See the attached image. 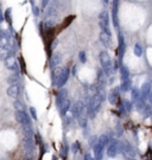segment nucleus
I'll use <instances>...</instances> for the list:
<instances>
[{"instance_id": "18", "label": "nucleus", "mask_w": 152, "mask_h": 160, "mask_svg": "<svg viewBox=\"0 0 152 160\" xmlns=\"http://www.w3.org/2000/svg\"><path fill=\"white\" fill-rule=\"evenodd\" d=\"M30 113H31V115H32L33 119H37V114H36V109H34L33 107H31V108H30Z\"/></svg>"}, {"instance_id": "11", "label": "nucleus", "mask_w": 152, "mask_h": 160, "mask_svg": "<svg viewBox=\"0 0 152 160\" xmlns=\"http://www.w3.org/2000/svg\"><path fill=\"white\" fill-rule=\"evenodd\" d=\"M60 62H61V56H60L58 53H56V55L52 56V58H51V66H56Z\"/></svg>"}, {"instance_id": "23", "label": "nucleus", "mask_w": 152, "mask_h": 160, "mask_svg": "<svg viewBox=\"0 0 152 160\" xmlns=\"http://www.w3.org/2000/svg\"><path fill=\"white\" fill-rule=\"evenodd\" d=\"M103 1H105V2H106V4H107V2H108L109 0H103Z\"/></svg>"}, {"instance_id": "21", "label": "nucleus", "mask_w": 152, "mask_h": 160, "mask_svg": "<svg viewBox=\"0 0 152 160\" xmlns=\"http://www.w3.org/2000/svg\"><path fill=\"white\" fill-rule=\"evenodd\" d=\"M4 21V14H2V11L0 10V23Z\"/></svg>"}, {"instance_id": "15", "label": "nucleus", "mask_w": 152, "mask_h": 160, "mask_svg": "<svg viewBox=\"0 0 152 160\" xmlns=\"http://www.w3.org/2000/svg\"><path fill=\"white\" fill-rule=\"evenodd\" d=\"M109 34H107V33H101V41L102 42L105 43V44H108V42H109V37H108Z\"/></svg>"}, {"instance_id": "20", "label": "nucleus", "mask_w": 152, "mask_h": 160, "mask_svg": "<svg viewBox=\"0 0 152 160\" xmlns=\"http://www.w3.org/2000/svg\"><path fill=\"white\" fill-rule=\"evenodd\" d=\"M80 59H81L82 62H85V61H86V58H85V52L80 53Z\"/></svg>"}, {"instance_id": "9", "label": "nucleus", "mask_w": 152, "mask_h": 160, "mask_svg": "<svg viewBox=\"0 0 152 160\" xmlns=\"http://www.w3.org/2000/svg\"><path fill=\"white\" fill-rule=\"evenodd\" d=\"M13 107H14L16 112H25V105L20 101H18V100H14Z\"/></svg>"}, {"instance_id": "5", "label": "nucleus", "mask_w": 152, "mask_h": 160, "mask_svg": "<svg viewBox=\"0 0 152 160\" xmlns=\"http://www.w3.org/2000/svg\"><path fill=\"white\" fill-rule=\"evenodd\" d=\"M112 14H113V23L114 26L118 27V10H119V0H113V7H112Z\"/></svg>"}, {"instance_id": "8", "label": "nucleus", "mask_w": 152, "mask_h": 160, "mask_svg": "<svg viewBox=\"0 0 152 160\" xmlns=\"http://www.w3.org/2000/svg\"><path fill=\"white\" fill-rule=\"evenodd\" d=\"M100 61H101V64L105 66V68H109L110 66V59H109L108 55L106 52H102L101 56H100Z\"/></svg>"}, {"instance_id": "24", "label": "nucleus", "mask_w": 152, "mask_h": 160, "mask_svg": "<svg viewBox=\"0 0 152 160\" xmlns=\"http://www.w3.org/2000/svg\"><path fill=\"white\" fill-rule=\"evenodd\" d=\"M150 100H151V102H152V94H151V96H150Z\"/></svg>"}, {"instance_id": "1", "label": "nucleus", "mask_w": 152, "mask_h": 160, "mask_svg": "<svg viewBox=\"0 0 152 160\" xmlns=\"http://www.w3.org/2000/svg\"><path fill=\"white\" fill-rule=\"evenodd\" d=\"M4 61H5V66H6L9 70L14 71L16 74H18V71H19V63H18V61L16 59L14 56L11 55V56H9L7 58H5Z\"/></svg>"}, {"instance_id": "16", "label": "nucleus", "mask_w": 152, "mask_h": 160, "mask_svg": "<svg viewBox=\"0 0 152 160\" xmlns=\"http://www.w3.org/2000/svg\"><path fill=\"white\" fill-rule=\"evenodd\" d=\"M121 74H122V78H127V77H128V69H127L126 66H122Z\"/></svg>"}, {"instance_id": "17", "label": "nucleus", "mask_w": 152, "mask_h": 160, "mask_svg": "<svg viewBox=\"0 0 152 160\" xmlns=\"http://www.w3.org/2000/svg\"><path fill=\"white\" fill-rule=\"evenodd\" d=\"M32 12H33V14H34L36 17H38V16H39V10H38V7H37V6H34V5H32Z\"/></svg>"}, {"instance_id": "10", "label": "nucleus", "mask_w": 152, "mask_h": 160, "mask_svg": "<svg viewBox=\"0 0 152 160\" xmlns=\"http://www.w3.org/2000/svg\"><path fill=\"white\" fill-rule=\"evenodd\" d=\"M23 132H24V137L25 139H31L32 137V129H31V126H24L23 128Z\"/></svg>"}, {"instance_id": "7", "label": "nucleus", "mask_w": 152, "mask_h": 160, "mask_svg": "<svg viewBox=\"0 0 152 160\" xmlns=\"http://www.w3.org/2000/svg\"><path fill=\"white\" fill-rule=\"evenodd\" d=\"M57 7H58V2L54 1L49 9L46 11V18H50V17H56V13H57Z\"/></svg>"}, {"instance_id": "19", "label": "nucleus", "mask_w": 152, "mask_h": 160, "mask_svg": "<svg viewBox=\"0 0 152 160\" xmlns=\"http://www.w3.org/2000/svg\"><path fill=\"white\" fill-rule=\"evenodd\" d=\"M50 1H51V0H42V7H43V9H45Z\"/></svg>"}, {"instance_id": "14", "label": "nucleus", "mask_w": 152, "mask_h": 160, "mask_svg": "<svg viewBox=\"0 0 152 160\" xmlns=\"http://www.w3.org/2000/svg\"><path fill=\"white\" fill-rule=\"evenodd\" d=\"M17 81H18V74L12 75L11 77L9 78V82H10L11 84H17Z\"/></svg>"}, {"instance_id": "4", "label": "nucleus", "mask_w": 152, "mask_h": 160, "mask_svg": "<svg viewBox=\"0 0 152 160\" xmlns=\"http://www.w3.org/2000/svg\"><path fill=\"white\" fill-rule=\"evenodd\" d=\"M7 95L10 97H13V98H18L19 95H20V88L18 84H12L9 89H7Z\"/></svg>"}, {"instance_id": "12", "label": "nucleus", "mask_w": 152, "mask_h": 160, "mask_svg": "<svg viewBox=\"0 0 152 160\" xmlns=\"http://www.w3.org/2000/svg\"><path fill=\"white\" fill-rule=\"evenodd\" d=\"M4 19L9 23V25L11 26L12 24V19H11V9H7L6 12H5V16H4Z\"/></svg>"}, {"instance_id": "25", "label": "nucleus", "mask_w": 152, "mask_h": 160, "mask_svg": "<svg viewBox=\"0 0 152 160\" xmlns=\"http://www.w3.org/2000/svg\"><path fill=\"white\" fill-rule=\"evenodd\" d=\"M108 160H117V159H108Z\"/></svg>"}, {"instance_id": "6", "label": "nucleus", "mask_w": 152, "mask_h": 160, "mask_svg": "<svg viewBox=\"0 0 152 160\" xmlns=\"http://www.w3.org/2000/svg\"><path fill=\"white\" fill-rule=\"evenodd\" d=\"M68 76H69V71H68V69H64V68H63V69H62V73H61V75H60V77H58V80H57V82H56V84L55 85L62 87V85L67 82Z\"/></svg>"}, {"instance_id": "13", "label": "nucleus", "mask_w": 152, "mask_h": 160, "mask_svg": "<svg viewBox=\"0 0 152 160\" xmlns=\"http://www.w3.org/2000/svg\"><path fill=\"white\" fill-rule=\"evenodd\" d=\"M141 52H143V51H141V46L139 44H137V45L134 46V53H136V56H137V57H140Z\"/></svg>"}, {"instance_id": "2", "label": "nucleus", "mask_w": 152, "mask_h": 160, "mask_svg": "<svg viewBox=\"0 0 152 160\" xmlns=\"http://www.w3.org/2000/svg\"><path fill=\"white\" fill-rule=\"evenodd\" d=\"M99 23H100V26L105 30V33L110 34V32L108 30V13L106 11L101 12L100 16H99Z\"/></svg>"}, {"instance_id": "22", "label": "nucleus", "mask_w": 152, "mask_h": 160, "mask_svg": "<svg viewBox=\"0 0 152 160\" xmlns=\"http://www.w3.org/2000/svg\"><path fill=\"white\" fill-rule=\"evenodd\" d=\"M4 36H5V31L0 29V37H4Z\"/></svg>"}, {"instance_id": "3", "label": "nucleus", "mask_w": 152, "mask_h": 160, "mask_svg": "<svg viewBox=\"0 0 152 160\" xmlns=\"http://www.w3.org/2000/svg\"><path fill=\"white\" fill-rule=\"evenodd\" d=\"M14 116H16L17 122H19L23 126H29L30 125V117L25 112H16Z\"/></svg>"}]
</instances>
